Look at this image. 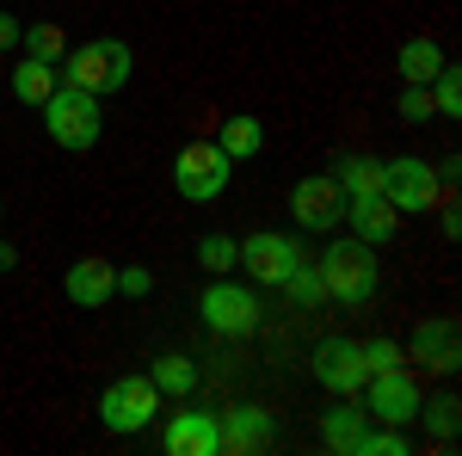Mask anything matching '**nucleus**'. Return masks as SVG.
<instances>
[{"instance_id":"5","label":"nucleus","mask_w":462,"mask_h":456,"mask_svg":"<svg viewBox=\"0 0 462 456\" xmlns=\"http://www.w3.org/2000/svg\"><path fill=\"white\" fill-rule=\"evenodd\" d=\"M228 167H235V161H228L216 142H185L179 161H173L179 198H185V204H210V198H222V191H228Z\"/></svg>"},{"instance_id":"3","label":"nucleus","mask_w":462,"mask_h":456,"mask_svg":"<svg viewBox=\"0 0 462 456\" xmlns=\"http://www.w3.org/2000/svg\"><path fill=\"white\" fill-rule=\"evenodd\" d=\"M43 130H50V142H62V148H93V142H99V130H106L99 93L56 80V93L43 99Z\"/></svg>"},{"instance_id":"4","label":"nucleus","mask_w":462,"mask_h":456,"mask_svg":"<svg viewBox=\"0 0 462 456\" xmlns=\"http://www.w3.org/2000/svg\"><path fill=\"white\" fill-rule=\"evenodd\" d=\"M383 198H389L401 216H420L444 198V173L426 167L420 154H394V161H383Z\"/></svg>"},{"instance_id":"9","label":"nucleus","mask_w":462,"mask_h":456,"mask_svg":"<svg viewBox=\"0 0 462 456\" xmlns=\"http://www.w3.org/2000/svg\"><path fill=\"white\" fill-rule=\"evenodd\" d=\"M235 265H247L253 284H284L296 265H302V247L296 235H247V241H235Z\"/></svg>"},{"instance_id":"24","label":"nucleus","mask_w":462,"mask_h":456,"mask_svg":"<svg viewBox=\"0 0 462 456\" xmlns=\"http://www.w3.org/2000/svg\"><path fill=\"white\" fill-rule=\"evenodd\" d=\"M339 191L346 198H364V191H383V161H370V154H352L346 167H339Z\"/></svg>"},{"instance_id":"8","label":"nucleus","mask_w":462,"mask_h":456,"mask_svg":"<svg viewBox=\"0 0 462 456\" xmlns=\"http://www.w3.org/2000/svg\"><path fill=\"white\" fill-rule=\"evenodd\" d=\"M357 395H364V414H370L376 425L420 420V401H426V395H420V383L407 377V364H401V370H376V377L357 388Z\"/></svg>"},{"instance_id":"31","label":"nucleus","mask_w":462,"mask_h":456,"mask_svg":"<svg viewBox=\"0 0 462 456\" xmlns=\"http://www.w3.org/2000/svg\"><path fill=\"white\" fill-rule=\"evenodd\" d=\"M154 290V272H143V265H124L117 272V296H148Z\"/></svg>"},{"instance_id":"12","label":"nucleus","mask_w":462,"mask_h":456,"mask_svg":"<svg viewBox=\"0 0 462 456\" xmlns=\"http://www.w3.org/2000/svg\"><path fill=\"white\" fill-rule=\"evenodd\" d=\"M401 351H407V364H426V370H438V377H450V370L462 364L457 327H450L444 315H426L413 333H407V346H401Z\"/></svg>"},{"instance_id":"13","label":"nucleus","mask_w":462,"mask_h":456,"mask_svg":"<svg viewBox=\"0 0 462 456\" xmlns=\"http://www.w3.org/2000/svg\"><path fill=\"white\" fill-rule=\"evenodd\" d=\"M315 377L327 395H357V388L370 383V364H364V346L357 340H327L315 351Z\"/></svg>"},{"instance_id":"2","label":"nucleus","mask_w":462,"mask_h":456,"mask_svg":"<svg viewBox=\"0 0 462 456\" xmlns=\"http://www.w3.org/2000/svg\"><path fill=\"white\" fill-rule=\"evenodd\" d=\"M62 80L69 87H87V93H117V87H130V69H136V56H130V43L124 37H93V43H80V50H69L62 62Z\"/></svg>"},{"instance_id":"30","label":"nucleus","mask_w":462,"mask_h":456,"mask_svg":"<svg viewBox=\"0 0 462 456\" xmlns=\"http://www.w3.org/2000/svg\"><path fill=\"white\" fill-rule=\"evenodd\" d=\"M401 117H407V124H426V117H438V106H431V87H401Z\"/></svg>"},{"instance_id":"21","label":"nucleus","mask_w":462,"mask_h":456,"mask_svg":"<svg viewBox=\"0 0 462 456\" xmlns=\"http://www.w3.org/2000/svg\"><path fill=\"white\" fill-rule=\"evenodd\" d=\"M352 456H413V438H407L401 425H364Z\"/></svg>"},{"instance_id":"18","label":"nucleus","mask_w":462,"mask_h":456,"mask_svg":"<svg viewBox=\"0 0 462 456\" xmlns=\"http://www.w3.org/2000/svg\"><path fill=\"white\" fill-rule=\"evenodd\" d=\"M394 69H401L407 87H426L431 74L444 69V50H438L431 37H407V43H401V56H394Z\"/></svg>"},{"instance_id":"7","label":"nucleus","mask_w":462,"mask_h":456,"mask_svg":"<svg viewBox=\"0 0 462 456\" xmlns=\"http://www.w3.org/2000/svg\"><path fill=\"white\" fill-rule=\"evenodd\" d=\"M198 315H204V327L222 333V340H247L253 327H259V296H253L247 284L216 278L210 290L198 296Z\"/></svg>"},{"instance_id":"20","label":"nucleus","mask_w":462,"mask_h":456,"mask_svg":"<svg viewBox=\"0 0 462 456\" xmlns=\"http://www.w3.org/2000/svg\"><path fill=\"white\" fill-rule=\"evenodd\" d=\"M216 148L228 154V161H253L259 148H265V130H259V117H222V136Z\"/></svg>"},{"instance_id":"32","label":"nucleus","mask_w":462,"mask_h":456,"mask_svg":"<svg viewBox=\"0 0 462 456\" xmlns=\"http://www.w3.org/2000/svg\"><path fill=\"white\" fill-rule=\"evenodd\" d=\"M13 43H19V19H13V13H0V50H13Z\"/></svg>"},{"instance_id":"34","label":"nucleus","mask_w":462,"mask_h":456,"mask_svg":"<svg viewBox=\"0 0 462 456\" xmlns=\"http://www.w3.org/2000/svg\"><path fill=\"white\" fill-rule=\"evenodd\" d=\"M0 216H6V198H0Z\"/></svg>"},{"instance_id":"14","label":"nucleus","mask_w":462,"mask_h":456,"mask_svg":"<svg viewBox=\"0 0 462 456\" xmlns=\"http://www.w3.org/2000/svg\"><path fill=\"white\" fill-rule=\"evenodd\" d=\"M161 444L173 456H222V425H216V414L179 407V414H167V425H161Z\"/></svg>"},{"instance_id":"33","label":"nucleus","mask_w":462,"mask_h":456,"mask_svg":"<svg viewBox=\"0 0 462 456\" xmlns=\"http://www.w3.org/2000/svg\"><path fill=\"white\" fill-rule=\"evenodd\" d=\"M13 265H19V253H13V247H0V272H13Z\"/></svg>"},{"instance_id":"17","label":"nucleus","mask_w":462,"mask_h":456,"mask_svg":"<svg viewBox=\"0 0 462 456\" xmlns=\"http://www.w3.org/2000/svg\"><path fill=\"white\" fill-rule=\"evenodd\" d=\"M370 425V414L364 407H352V395H339V407L320 420V444L327 451H339V456H352V444H357V432Z\"/></svg>"},{"instance_id":"22","label":"nucleus","mask_w":462,"mask_h":456,"mask_svg":"<svg viewBox=\"0 0 462 456\" xmlns=\"http://www.w3.org/2000/svg\"><path fill=\"white\" fill-rule=\"evenodd\" d=\"M19 43H25V56H37V62H62L69 56V37H62V25H50V19L19 25Z\"/></svg>"},{"instance_id":"23","label":"nucleus","mask_w":462,"mask_h":456,"mask_svg":"<svg viewBox=\"0 0 462 456\" xmlns=\"http://www.w3.org/2000/svg\"><path fill=\"white\" fill-rule=\"evenodd\" d=\"M154 388H161V395H191V388H198V364H191L185 351H167V358L154 364Z\"/></svg>"},{"instance_id":"10","label":"nucleus","mask_w":462,"mask_h":456,"mask_svg":"<svg viewBox=\"0 0 462 456\" xmlns=\"http://www.w3.org/2000/svg\"><path fill=\"white\" fill-rule=\"evenodd\" d=\"M290 216H296L302 228H315V235H327L333 222H346V191H339V179H333V173L296 179V191H290Z\"/></svg>"},{"instance_id":"16","label":"nucleus","mask_w":462,"mask_h":456,"mask_svg":"<svg viewBox=\"0 0 462 456\" xmlns=\"http://www.w3.org/2000/svg\"><path fill=\"white\" fill-rule=\"evenodd\" d=\"M62 290H69V302H80V309H106L111 296H117V265H106V259H80V265H69Z\"/></svg>"},{"instance_id":"11","label":"nucleus","mask_w":462,"mask_h":456,"mask_svg":"<svg viewBox=\"0 0 462 456\" xmlns=\"http://www.w3.org/2000/svg\"><path fill=\"white\" fill-rule=\"evenodd\" d=\"M216 425H222V456H259L278 444V420L259 401H241V407L216 414Z\"/></svg>"},{"instance_id":"29","label":"nucleus","mask_w":462,"mask_h":456,"mask_svg":"<svg viewBox=\"0 0 462 456\" xmlns=\"http://www.w3.org/2000/svg\"><path fill=\"white\" fill-rule=\"evenodd\" d=\"M364 364H370V377H376V370H401L407 351H401V340H370V346H364Z\"/></svg>"},{"instance_id":"1","label":"nucleus","mask_w":462,"mask_h":456,"mask_svg":"<svg viewBox=\"0 0 462 456\" xmlns=\"http://www.w3.org/2000/svg\"><path fill=\"white\" fill-rule=\"evenodd\" d=\"M315 265H320V290L339 309H370V296H376V247L370 241H333Z\"/></svg>"},{"instance_id":"6","label":"nucleus","mask_w":462,"mask_h":456,"mask_svg":"<svg viewBox=\"0 0 462 456\" xmlns=\"http://www.w3.org/2000/svg\"><path fill=\"white\" fill-rule=\"evenodd\" d=\"M154 414H161L154 377H117L99 395V425L106 432H143V425H154Z\"/></svg>"},{"instance_id":"28","label":"nucleus","mask_w":462,"mask_h":456,"mask_svg":"<svg viewBox=\"0 0 462 456\" xmlns=\"http://www.w3.org/2000/svg\"><path fill=\"white\" fill-rule=\"evenodd\" d=\"M198 265L222 278V272L235 265V241H228V235H204V241H198Z\"/></svg>"},{"instance_id":"25","label":"nucleus","mask_w":462,"mask_h":456,"mask_svg":"<svg viewBox=\"0 0 462 456\" xmlns=\"http://www.w3.org/2000/svg\"><path fill=\"white\" fill-rule=\"evenodd\" d=\"M426 87H431V106H438V117H457V111H462V74L450 69V62L431 74Z\"/></svg>"},{"instance_id":"15","label":"nucleus","mask_w":462,"mask_h":456,"mask_svg":"<svg viewBox=\"0 0 462 456\" xmlns=\"http://www.w3.org/2000/svg\"><path fill=\"white\" fill-rule=\"evenodd\" d=\"M346 222L357 228V241L383 247V241H394V228H401V210H394L383 191H364V198H346Z\"/></svg>"},{"instance_id":"27","label":"nucleus","mask_w":462,"mask_h":456,"mask_svg":"<svg viewBox=\"0 0 462 456\" xmlns=\"http://www.w3.org/2000/svg\"><path fill=\"white\" fill-rule=\"evenodd\" d=\"M278 290H290V302H327V290H320V265H309V259H302Z\"/></svg>"},{"instance_id":"19","label":"nucleus","mask_w":462,"mask_h":456,"mask_svg":"<svg viewBox=\"0 0 462 456\" xmlns=\"http://www.w3.org/2000/svg\"><path fill=\"white\" fill-rule=\"evenodd\" d=\"M56 80H62V74H56V62L25 56V62L13 69V99H19V106H43V99L56 93Z\"/></svg>"},{"instance_id":"26","label":"nucleus","mask_w":462,"mask_h":456,"mask_svg":"<svg viewBox=\"0 0 462 456\" xmlns=\"http://www.w3.org/2000/svg\"><path fill=\"white\" fill-rule=\"evenodd\" d=\"M420 414H426V425L431 432H438V444H450V438H457V395H438V401H420Z\"/></svg>"}]
</instances>
